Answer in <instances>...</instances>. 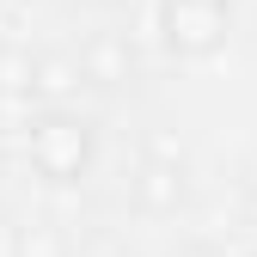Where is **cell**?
I'll list each match as a JSON object with an SVG mask.
<instances>
[{"mask_svg": "<svg viewBox=\"0 0 257 257\" xmlns=\"http://www.w3.org/2000/svg\"><path fill=\"white\" fill-rule=\"evenodd\" d=\"M25 159H31V172L43 184H55V190L86 184L92 159H98V128H92V116H80L68 104H43L25 122Z\"/></svg>", "mask_w": 257, "mask_h": 257, "instance_id": "cell-1", "label": "cell"}, {"mask_svg": "<svg viewBox=\"0 0 257 257\" xmlns=\"http://www.w3.org/2000/svg\"><path fill=\"white\" fill-rule=\"evenodd\" d=\"M233 7H214V0H159V31H166V49L184 61H202L227 43Z\"/></svg>", "mask_w": 257, "mask_h": 257, "instance_id": "cell-2", "label": "cell"}, {"mask_svg": "<svg viewBox=\"0 0 257 257\" xmlns=\"http://www.w3.org/2000/svg\"><path fill=\"white\" fill-rule=\"evenodd\" d=\"M184 196H190L184 159H147V166L135 172V208L141 214H178Z\"/></svg>", "mask_w": 257, "mask_h": 257, "instance_id": "cell-3", "label": "cell"}, {"mask_svg": "<svg viewBox=\"0 0 257 257\" xmlns=\"http://www.w3.org/2000/svg\"><path fill=\"white\" fill-rule=\"evenodd\" d=\"M80 61H86V80L92 86H122L135 80V49H128L122 31H92L80 43Z\"/></svg>", "mask_w": 257, "mask_h": 257, "instance_id": "cell-4", "label": "cell"}, {"mask_svg": "<svg viewBox=\"0 0 257 257\" xmlns=\"http://www.w3.org/2000/svg\"><path fill=\"white\" fill-rule=\"evenodd\" d=\"M80 86H86L80 55H37V74H31V98L37 104H68Z\"/></svg>", "mask_w": 257, "mask_h": 257, "instance_id": "cell-5", "label": "cell"}, {"mask_svg": "<svg viewBox=\"0 0 257 257\" xmlns=\"http://www.w3.org/2000/svg\"><path fill=\"white\" fill-rule=\"evenodd\" d=\"M31 74H37V55L0 49V92H25V98H31Z\"/></svg>", "mask_w": 257, "mask_h": 257, "instance_id": "cell-6", "label": "cell"}, {"mask_svg": "<svg viewBox=\"0 0 257 257\" xmlns=\"http://www.w3.org/2000/svg\"><path fill=\"white\" fill-rule=\"evenodd\" d=\"M19 257H61V245H55L49 227H25L19 233Z\"/></svg>", "mask_w": 257, "mask_h": 257, "instance_id": "cell-7", "label": "cell"}, {"mask_svg": "<svg viewBox=\"0 0 257 257\" xmlns=\"http://www.w3.org/2000/svg\"><path fill=\"white\" fill-rule=\"evenodd\" d=\"M184 257H227V251H214V245H190Z\"/></svg>", "mask_w": 257, "mask_h": 257, "instance_id": "cell-8", "label": "cell"}, {"mask_svg": "<svg viewBox=\"0 0 257 257\" xmlns=\"http://www.w3.org/2000/svg\"><path fill=\"white\" fill-rule=\"evenodd\" d=\"M214 7H233V0H214Z\"/></svg>", "mask_w": 257, "mask_h": 257, "instance_id": "cell-9", "label": "cell"}, {"mask_svg": "<svg viewBox=\"0 0 257 257\" xmlns=\"http://www.w3.org/2000/svg\"><path fill=\"white\" fill-rule=\"evenodd\" d=\"M251 257H257V251H251Z\"/></svg>", "mask_w": 257, "mask_h": 257, "instance_id": "cell-10", "label": "cell"}]
</instances>
